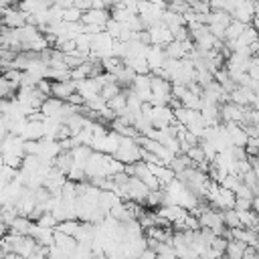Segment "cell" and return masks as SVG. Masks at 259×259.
I'll use <instances>...</instances> for the list:
<instances>
[{
  "label": "cell",
  "instance_id": "obj_8",
  "mask_svg": "<svg viewBox=\"0 0 259 259\" xmlns=\"http://www.w3.org/2000/svg\"><path fill=\"white\" fill-rule=\"evenodd\" d=\"M79 225H81V223H77V221H63V223H59V225L55 227V231H59V233H65V235H71V237H75V233H77Z\"/></svg>",
  "mask_w": 259,
  "mask_h": 259
},
{
  "label": "cell",
  "instance_id": "obj_6",
  "mask_svg": "<svg viewBox=\"0 0 259 259\" xmlns=\"http://www.w3.org/2000/svg\"><path fill=\"white\" fill-rule=\"evenodd\" d=\"M245 251H247V245L241 243V241H235L231 239L229 245H227V259H243L245 257Z\"/></svg>",
  "mask_w": 259,
  "mask_h": 259
},
{
  "label": "cell",
  "instance_id": "obj_4",
  "mask_svg": "<svg viewBox=\"0 0 259 259\" xmlns=\"http://www.w3.org/2000/svg\"><path fill=\"white\" fill-rule=\"evenodd\" d=\"M81 18H83L85 24H93V26H101V28L107 26V22L111 20V16H109L103 8H91V10H87Z\"/></svg>",
  "mask_w": 259,
  "mask_h": 259
},
{
  "label": "cell",
  "instance_id": "obj_1",
  "mask_svg": "<svg viewBox=\"0 0 259 259\" xmlns=\"http://www.w3.org/2000/svg\"><path fill=\"white\" fill-rule=\"evenodd\" d=\"M132 91L142 99V101H150L152 103V79L146 77V75H138L134 85H132Z\"/></svg>",
  "mask_w": 259,
  "mask_h": 259
},
{
  "label": "cell",
  "instance_id": "obj_3",
  "mask_svg": "<svg viewBox=\"0 0 259 259\" xmlns=\"http://www.w3.org/2000/svg\"><path fill=\"white\" fill-rule=\"evenodd\" d=\"M30 237H34V239L38 241V245H42V247H53V245H55V229L40 227L38 223L32 225Z\"/></svg>",
  "mask_w": 259,
  "mask_h": 259
},
{
  "label": "cell",
  "instance_id": "obj_5",
  "mask_svg": "<svg viewBox=\"0 0 259 259\" xmlns=\"http://www.w3.org/2000/svg\"><path fill=\"white\" fill-rule=\"evenodd\" d=\"M166 59L168 57H166V51H162V47H150V51H148V65H150V69L160 71L164 67Z\"/></svg>",
  "mask_w": 259,
  "mask_h": 259
},
{
  "label": "cell",
  "instance_id": "obj_2",
  "mask_svg": "<svg viewBox=\"0 0 259 259\" xmlns=\"http://www.w3.org/2000/svg\"><path fill=\"white\" fill-rule=\"evenodd\" d=\"M75 93H77V81H73V79L71 81H53V91H51L53 97L67 101Z\"/></svg>",
  "mask_w": 259,
  "mask_h": 259
},
{
  "label": "cell",
  "instance_id": "obj_9",
  "mask_svg": "<svg viewBox=\"0 0 259 259\" xmlns=\"http://www.w3.org/2000/svg\"><path fill=\"white\" fill-rule=\"evenodd\" d=\"M138 259H158V253H154L152 249H146Z\"/></svg>",
  "mask_w": 259,
  "mask_h": 259
},
{
  "label": "cell",
  "instance_id": "obj_7",
  "mask_svg": "<svg viewBox=\"0 0 259 259\" xmlns=\"http://www.w3.org/2000/svg\"><path fill=\"white\" fill-rule=\"evenodd\" d=\"M223 212V221L227 225V229H241V219L237 208H229V210H221Z\"/></svg>",
  "mask_w": 259,
  "mask_h": 259
}]
</instances>
